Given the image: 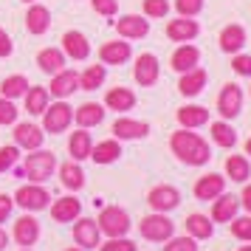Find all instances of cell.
Segmentation results:
<instances>
[{"label": "cell", "mask_w": 251, "mask_h": 251, "mask_svg": "<svg viewBox=\"0 0 251 251\" xmlns=\"http://www.w3.org/2000/svg\"><path fill=\"white\" fill-rule=\"evenodd\" d=\"M20 251H31V249H20Z\"/></svg>", "instance_id": "55"}, {"label": "cell", "mask_w": 251, "mask_h": 251, "mask_svg": "<svg viewBox=\"0 0 251 251\" xmlns=\"http://www.w3.org/2000/svg\"><path fill=\"white\" fill-rule=\"evenodd\" d=\"M107 79V68L104 65H88L85 74H79V91H96L102 88Z\"/></svg>", "instance_id": "37"}, {"label": "cell", "mask_w": 251, "mask_h": 251, "mask_svg": "<svg viewBox=\"0 0 251 251\" xmlns=\"http://www.w3.org/2000/svg\"><path fill=\"white\" fill-rule=\"evenodd\" d=\"M65 251H85V249H65Z\"/></svg>", "instance_id": "54"}, {"label": "cell", "mask_w": 251, "mask_h": 251, "mask_svg": "<svg viewBox=\"0 0 251 251\" xmlns=\"http://www.w3.org/2000/svg\"><path fill=\"white\" fill-rule=\"evenodd\" d=\"M74 91H79V74L76 71H68L62 68L59 74L51 76V96H57V99H68Z\"/></svg>", "instance_id": "17"}, {"label": "cell", "mask_w": 251, "mask_h": 251, "mask_svg": "<svg viewBox=\"0 0 251 251\" xmlns=\"http://www.w3.org/2000/svg\"><path fill=\"white\" fill-rule=\"evenodd\" d=\"M231 68L237 76H251V54H234L231 57Z\"/></svg>", "instance_id": "47"}, {"label": "cell", "mask_w": 251, "mask_h": 251, "mask_svg": "<svg viewBox=\"0 0 251 251\" xmlns=\"http://www.w3.org/2000/svg\"><path fill=\"white\" fill-rule=\"evenodd\" d=\"M74 240H76V246L79 249H96L99 243H102V231L96 226V220L91 217H76V223H74Z\"/></svg>", "instance_id": "12"}, {"label": "cell", "mask_w": 251, "mask_h": 251, "mask_svg": "<svg viewBox=\"0 0 251 251\" xmlns=\"http://www.w3.org/2000/svg\"><path fill=\"white\" fill-rule=\"evenodd\" d=\"M240 206H243V209H246V212L251 215V183H246V186H243V195H240Z\"/></svg>", "instance_id": "50"}, {"label": "cell", "mask_w": 251, "mask_h": 251, "mask_svg": "<svg viewBox=\"0 0 251 251\" xmlns=\"http://www.w3.org/2000/svg\"><path fill=\"white\" fill-rule=\"evenodd\" d=\"M246 28L240 23H228L223 31H220V51H226V54H240L243 46H246Z\"/></svg>", "instance_id": "22"}, {"label": "cell", "mask_w": 251, "mask_h": 251, "mask_svg": "<svg viewBox=\"0 0 251 251\" xmlns=\"http://www.w3.org/2000/svg\"><path fill=\"white\" fill-rule=\"evenodd\" d=\"M17 158H20V147H0V175L3 172H9L17 164Z\"/></svg>", "instance_id": "43"}, {"label": "cell", "mask_w": 251, "mask_h": 251, "mask_svg": "<svg viewBox=\"0 0 251 251\" xmlns=\"http://www.w3.org/2000/svg\"><path fill=\"white\" fill-rule=\"evenodd\" d=\"M51 28V12H48L43 3H34L28 12H25V31L34 37H43Z\"/></svg>", "instance_id": "20"}, {"label": "cell", "mask_w": 251, "mask_h": 251, "mask_svg": "<svg viewBox=\"0 0 251 251\" xmlns=\"http://www.w3.org/2000/svg\"><path fill=\"white\" fill-rule=\"evenodd\" d=\"M170 150H172V155L181 161V164H186V167H203V164H209V158H212L209 144H206L198 133L186 130V127H181V130L172 133Z\"/></svg>", "instance_id": "1"}, {"label": "cell", "mask_w": 251, "mask_h": 251, "mask_svg": "<svg viewBox=\"0 0 251 251\" xmlns=\"http://www.w3.org/2000/svg\"><path fill=\"white\" fill-rule=\"evenodd\" d=\"M209 133H212V141L223 150H231L237 144V130L228 125L226 119H223V122H212V125H209Z\"/></svg>", "instance_id": "32"}, {"label": "cell", "mask_w": 251, "mask_h": 251, "mask_svg": "<svg viewBox=\"0 0 251 251\" xmlns=\"http://www.w3.org/2000/svg\"><path fill=\"white\" fill-rule=\"evenodd\" d=\"M175 116H178V125L186 127V130H195V127L209 125V110L201 107V104H186V107H181Z\"/></svg>", "instance_id": "31"}, {"label": "cell", "mask_w": 251, "mask_h": 251, "mask_svg": "<svg viewBox=\"0 0 251 251\" xmlns=\"http://www.w3.org/2000/svg\"><path fill=\"white\" fill-rule=\"evenodd\" d=\"M23 99H25V110H28V113L43 116V110L51 104V93H48V88H43V85H28V91L23 93Z\"/></svg>", "instance_id": "29"}, {"label": "cell", "mask_w": 251, "mask_h": 251, "mask_svg": "<svg viewBox=\"0 0 251 251\" xmlns=\"http://www.w3.org/2000/svg\"><path fill=\"white\" fill-rule=\"evenodd\" d=\"M96 226L102 234L107 237H127V231L133 228L130 223V215H127L125 209H119V206H104L99 220H96Z\"/></svg>", "instance_id": "4"}, {"label": "cell", "mask_w": 251, "mask_h": 251, "mask_svg": "<svg viewBox=\"0 0 251 251\" xmlns=\"http://www.w3.org/2000/svg\"><path fill=\"white\" fill-rule=\"evenodd\" d=\"M186 231L195 240H209L215 234V223H212V217H206V215H189L186 217Z\"/></svg>", "instance_id": "36"}, {"label": "cell", "mask_w": 251, "mask_h": 251, "mask_svg": "<svg viewBox=\"0 0 251 251\" xmlns=\"http://www.w3.org/2000/svg\"><path fill=\"white\" fill-rule=\"evenodd\" d=\"M116 31L122 40H141L150 34V20H144L141 14H125L116 20Z\"/></svg>", "instance_id": "13"}, {"label": "cell", "mask_w": 251, "mask_h": 251, "mask_svg": "<svg viewBox=\"0 0 251 251\" xmlns=\"http://www.w3.org/2000/svg\"><path fill=\"white\" fill-rule=\"evenodd\" d=\"M237 209H240V198L234 195H217L215 203H212V223H228L231 217H237Z\"/></svg>", "instance_id": "24"}, {"label": "cell", "mask_w": 251, "mask_h": 251, "mask_svg": "<svg viewBox=\"0 0 251 251\" xmlns=\"http://www.w3.org/2000/svg\"><path fill=\"white\" fill-rule=\"evenodd\" d=\"M74 122V107H71L65 99H59V102L48 104L46 110H43V130L51 133V136H59V133H65Z\"/></svg>", "instance_id": "5"}, {"label": "cell", "mask_w": 251, "mask_h": 251, "mask_svg": "<svg viewBox=\"0 0 251 251\" xmlns=\"http://www.w3.org/2000/svg\"><path fill=\"white\" fill-rule=\"evenodd\" d=\"M59 181H62L65 189L79 192L82 186H85V172H82L79 161H68V164H62V167H59Z\"/></svg>", "instance_id": "34"}, {"label": "cell", "mask_w": 251, "mask_h": 251, "mask_svg": "<svg viewBox=\"0 0 251 251\" xmlns=\"http://www.w3.org/2000/svg\"><path fill=\"white\" fill-rule=\"evenodd\" d=\"M113 136L119 141H136V138L150 136V125L138 122V119H116L113 122Z\"/></svg>", "instance_id": "15"}, {"label": "cell", "mask_w": 251, "mask_h": 251, "mask_svg": "<svg viewBox=\"0 0 251 251\" xmlns=\"http://www.w3.org/2000/svg\"><path fill=\"white\" fill-rule=\"evenodd\" d=\"M91 150H93V138H91V133H88L85 127H79L76 133H71V138H68L71 161H85V158H91Z\"/></svg>", "instance_id": "27"}, {"label": "cell", "mask_w": 251, "mask_h": 251, "mask_svg": "<svg viewBox=\"0 0 251 251\" xmlns=\"http://www.w3.org/2000/svg\"><path fill=\"white\" fill-rule=\"evenodd\" d=\"M12 209H14V198L0 192V223H6V217L12 215Z\"/></svg>", "instance_id": "48"}, {"label": "cell", "mask_w": 251, "mask_h": 251, "mask_svg": "<svg viewBox=\"0 0 251 251\" xmlns=\"http://www.w3.org/2000/svg\"><path fill=\"white\" fill-rule=\"evenodd\" d=\"M144 14L147 17H167L170 14V0H144Z\"/></svg>", "instance_id": "45"}, {"label": "cell", "mask_w": 251, "mask_h": 251, "mask_svg": "<svg viewBox=\"0 0 251 251\" xmlns=\"http://www.w3.org/2000/svg\"><path fill=\"white\" fill-rule=\"evenodd\" d=\"M246 155H251V138L246 141Z\"/></svg>", "instance_id": "52"}, {"label": "cell", "mask_w": 251, "mask_h": 251, "mask_svg": "<svg viewBox=\"0 0 251 251\" xmlns=\"http://www.w3.org/2000/svg\"><path fill=\"white\" fill-rule=\"evenodd\" d=\"M25 3H34V0H25Z\"/></svg>", "instance_id": "56"}, {"label": "cell", "mask_w": 251, "mask_h": 251, "mask_svg": "<svg viewBox=\"0 0 251 251\" xmlns=\"http://www.w3.org/2000/svg\"><path fill=\"white\" fill-rule=\"evenodd\" d=\"M175 12L181 17H198L203 12V0H175Z\"/></svg>", "instance_id": "41"}, {"label": "cell", "mask_w": 251, "mask_h": 251, "mask_svg": "<svg viewBox=\"0 0 251 251\" xmlns=\"http://www.w3.org/2000/svg\"><path fill=\"white\" fill-rule=\"evenodd\" d=\"M249 93H251V91H249Z\"/></svg>", "instance_id": "57"}, {"label": "cell", "mask_w": 251, "mask_h": 251, "mask_svg": "<svg viewBox=\"0 0 251 251\" xmlns=\"http://www.w3.org/2000/svg\"><path fill=\"white\" fill-rule=\"evenodd\" d=\"M206 82H209V74H206L203 68H192V71H186V74H181L178 91H181L183 96H198V93L206 88Z\"/></svg>", "instance_id": "30"}, {"label": "cell", "mask_w": 251, "mask_h": 251, "mask_svg": "<svg viewBox=\"0 0 251 251\" xmlns=\"http://www.w3.org/2000/svg\"><path fill=\"white\" fill-rule=\"evenodd\" d=\"M240 110H243V91H240V85L228 82V85H223V91L217 96V113L228 122V119L240 116Z\"/></svg>", "instance_id": "8"}, {"label": "cell", "mask_w": 251, "mask_h": 251, "mask_svg": "<svg viewBox=\"0 0 251 251\" xmlns=\"http://www.w3.org/2000/svg\"><path fill=\"white\" fill-rule=\"evenodd\" d=\"M43 141H46V130L37 125H14V147L25 150V152H31V150H40L43 147Z\"/></svg>", "instance_id": "11"}, {"label": "cell", "mask_w": 251, "mask_h": 251, "mask_svg": "<svg viewBox=\"0 0 251 251\" xmlns=\"http://www.w3.org/2000/svg\"><path fill=\"white\" fill-rule=\"evenodd\" d=\"M138 234L144 240H150V243H167V240L175 234V223H172L164 212H152V215L141 217Z\"/></svg>", "instance_id": "3"}, {"label": "cell", "mask_w": 251, "mask_h": 251, "mask_svg": "<svg viewBox=\"0 0 251 251\" xmlns=\"http://www.w3.org/2000/svg\"><path fill=\"white\" fill-rule=\"evenodd\" d=\"M57 170V155L54 152H48V150H31L28 155L23 158V175L28 178L31 183H43L48 181L51 175Z\"/></svg>", "instance_id": "2"}, {"label": "cell", "mask_w": 251, "mask_h": 251, "mask_svg": "<svg viewBox=\"0 0 251 251\" xmlns=\"http://www.w3.org/2000/svg\"><path fill=\"white\" fill-rule=\"evenodd\" d=\"M104 107H110L116 113H127V110H133L136 107V93L130 91V88H110L107 96H104Z\"/></svg>", "instance_id": "26"}, {"label": "cell", "mask_w": 251, "mask_h": 251, "mask_svg": "<svg viewBox=\"0 0 251 251\" xmlns=\"http://www.w3.org/2000/svg\"><path fill=\"white\" fill-rule=\"evenodd\" d=\"M62 51H65L68 59L82 62V59L91 57V43H88V37L82 34V31H65V37H62Z\"/></svg>", "instance_id": "16"}, {"label": "cell", "mask_w": 251, "mask_h": 251, "mask_svg": "<svg viewBox=\"0 0 251 251\" xmlns=\"http://www.w3.org/2000/svg\"><path fill=\"white\" fill-rule=\"evenodd\" d=\"M130 57H133V48H130V43H125V40H113V43H104V46L99 48L102 65H125Z\"/></svg>", "instance_id": "19"}, {"label": "cell", "mask_w": 251, "mask_h": 251, "mask_svg": "<svg viewBox=\"0 0 251 251\" xmlns=\"http://www.w3.org/2000/svg\"><path fill=\"white\" fill-rule=\"evenodd\" d=\"M164 251H198V240L186 237V234H183V237H175V234H172V237L164 243Z\"/></svg>", "instance_id": "40"}, {"label": "cell", "mask_w": 251, "mask_h": 251, "mask_svg": "<svg viewBox=\"0 0 251 251\" xmlns=\"http://www.w3.org/2000/svg\"><path fill=\"white\" fill-rule=\"evenodd\" d=\"M65 62H68V57H65L62 48H43V51L37 54V65H40V71H43V74H51V76L65 68Z\"/></svg>", "instance_id": "28"}, {"label": "cell", "mask_w": 251, "mask_h": 251, "mask_svg": "<svg viewBox=\"0 0 251 251\" xmlns=\"http://www.w3.org/2000/svg\"><path fill=\"white\" fill-rule=\"evenodd\" d=\"M48 201H51V195L43 183H25L14 192V203L25 212H43V209H48Z\"/></svg>", "instance_id": "6"}, {"label": "cell", "mask_w": 251, "mask_h": 251, "mask_svg": "<svg viewBox=\"0 0 251 251\" xmlns=\"http://www.w3.org/2000/svg\"><path fill=\"white\" fill-rule=\"evenodd\" d=\"M12 51H14L12 37H9L6 31H3V28H0V57H12Z\"/></svg>", "instance_id": "49"}, {"label": "cell", "mask_w": 251, "mask_h": 251, "mask_svg": "<svg viewBox=\"0 0 251 251\" xmlns=\"http://www.w3.org/2000/svg\"><path fill=\"white\" fill-rule=\"evenodd\" d=\"M228 228H231V234L243 243H251V215L246 217H231L228 220Z\"/></svg>", "instance_id": "39"}, {"label": "cell", "mask_w": 251, "mask_h": 251, "mask_svg": "<svg viewBox=\"0 0 251 251\" xmlns=\"http://www.w3.org/2000/svg\"><path fill=\"white\" fill-rule=\"evenodd\" d=\"M147 203L152 212H172V209H178L181 203V192L172 186V183H158V186H152L147 195Z\"/></svg>", "instance_id": "7"}, {"label": "cell", "mask_w": 251, "mask_h": 251, "mask_svg": "<svg viewBox=\"0 0 251 251\" xmlns=\"http://www.w3.org/2000/svg\"><path fill=\"white\" fill-rule=\"evenodd\" d=\"M226 192V178L217 175V172H209V175H201L198 183H195V198L198 201H215L217 195Z\"/></svg>", "instance_id": "14"}, {"label": "cell", "mask_w": 251, "mask_h": 251, "mask_svg": "<svg viewBox=\"0 0 251 251\" xmlns=\"http://www.w3.org/2000/svg\"><path fill=\"white\" fill-rule=\"evenodd\" d=\"M79 215H82V203L74 195H65V198L54 201V206H51V217L57 223H74Z\"/></svg>", "instance_id": "23"}, {"label": "cell", "mask_w": 251, "mask_h": 251, "mask_svg": "<svg viewBox=\"0 0 251 251\" xmlns=\"http://www.w3.org/2000/svg\"><path fill=\"white\" fill-rule=\"evenodd\" d=\"M17 107H14V102L12 99H3L0 96V125L6 127V125H17Z\"/></svg>", "instance_id": "44"}, {"label": "cell", "mask_w": 251, "mask_h": 251, "mask_svg": "<svg viewBox=\"0 0 251 251\" xmlns=\"http://www.w3.org/2000/svg\"><path fill=\"white\" fill-rule=\"evenodd\" d=\"M161 76V65L155 54H141L136 57V68H133V79L141 85V88H152Z\"/></svg>", "instance_id": "9"}, {"label": "cell", "mask_w": 251, "mask_h": 251, "mask_svg": "<svg viewBox=\"0 0 251 251\" xmlns=\"http://www.w3.org/2000/svg\"><path fill=\"white\" fill-rule=\"evenodd\" d=\"M198 62H201V51L189 43H181V46L175 48V54H172L170 65L172 71H178V74H186V71L198 68Z\"/></svg>", "instance_id": "21"}, {"label": "cell", "mask_w": 251, "mask_h": 251, "mask_svg": "<svg viewBox=\"0 0 251 251\" xmlns=\"http://www.w3.org/2000/svg\"><path fill=\"white\" fill-rule=\"evenodd\" d=\"M93 12L102 17H116L119 14V0H91Z\"/></svg>", "instance_id": "46"}, {"label": "cell", "mask_w": 251, "mask_h": 251, "mask_svg": "<svg viewBox=\"0 0 251 251\" xmlns=\"http://www.w3.org/2000/svg\"><path fill=\"white\" fill-rule=\"evenodd\" d=\"M28 91V79H25L23 74H14V76H6V79L0 82V96L3 99H17V96H23Z\"/></svg>", "instance_id": "38"}, {"label": "cell", "mask_w": 251, "mask_h": 251, "mask_svg": "<svg viewBox=\"0 0 251 251\" xmlns=\"http://www.w3.org/2000/svg\"><path fill=\"white\" fill-rule=\"evenodd\" d=\"M226 178L234 183H246L251 178V161L246 155H228L226 158Z\"/></svg>", "instance_id": "35"}, {"label": "cell", "mask_w": 251, "mask_h": 251, "mask_svg": "<svg viewBox=\"0 0 251 251\" xmlns=\"http://www.w3.org/2000/svg\"><path fill=\"white\" fill-rule=\"evenodd\" d=\"M6 246H9V234H6V231L0 228V251L6 249Z\"/></svg>", "instance_id": "51"}, {"label": "cell", "mask_w": 251, "mask_h": 251, "mask_svg": "<svg viewBox=\"0 0 251 251\" xmlns=\"http://www.w3.org/2000/svg\"><path fill=\"white\" fill-rule=\"evenodd\" d=\"M104 113H107V110H104L99 102H85L74 110V122L79 127H85V130H88V127H99L104 122Z\"/></svg>", "instance_id": "25"}, {"label": "cell", "mask_w": 251, "mask_h": 251, "mask_svg": "<svg viewBox=\"0 0 251 251\" xmlns=\"http://www.w3.org/2000/svg\"><path fill=\"white\" fill-rule=\"evenodd\" d=\"M99 251H138V246L127 237H110L107 243H99Z\"/></svg>", "instance_id": "42"}, {"label": "cell", "mask_w": 251, "mask_h": 251, "mask_svg": "<svg viewBox=\"0 0 251 251\" xmlns=\"http://www.w3.org/2000/svg\"><path fill=\"white\" fill-rule=\"evenodd\" d=\"M12 237H14V243H17V246L31 249L37 240H40V220H37L34 215H28V212H25L23 217H17V220H14Z\"/></svg>", "instance_id": "10"}, {"label": "cell", "mask_w": 251, "mask_h": 251, "mask_svg": "<svg viewBox=\"0 0 251 251\" xmlns=\"http://www.w3.org/2000/svg\"><path fill=\"white\" fill-rule=\"evenodd\" d=\"M119 155H122V144H119V138H107V141H99L96 147L91 150V158L96 161V164H113V161H119Z\"/></svg>", "instance_id": "33"}, {"label": "cell", "mask_w": 251, "mask_h": 251, "mask_svg": "<svg viewBox=\"0 0 251 251\" xmlns=\"http://www.w3.org/2000/svg\"><path fill=\"white\" fill-rule=\"evenodd\" d=\"M198 34H201V25L192 17H178V20H170V25H167V37L172 43H192Z\"/></svg>", "instance_id": "18"}, {"label": "cell", "mask_w": 251, "mask_h": 251, "mask_svg": "<svg viewBox=\"0 0 251 251\" xmlns=\"http://www.w3.org/2000/svg\"><path fill=\"white\" fill-rule=\"evenodd\" d=\"M237 251H251V246H240V249Z\"/></svg>", "instance_id": "53"}]
</instances>
